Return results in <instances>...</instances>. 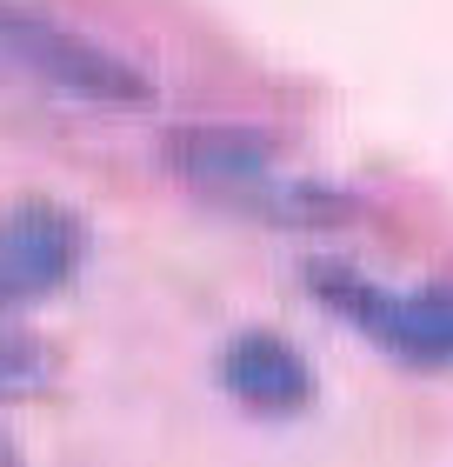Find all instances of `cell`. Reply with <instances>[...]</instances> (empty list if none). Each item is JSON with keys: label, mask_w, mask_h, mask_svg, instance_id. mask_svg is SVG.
<instances>
[{"label": "cell", "mask_w": 453, "mask_h": 467, "mask_svg": "<svg viewBox=\"0 0 453 467\" xmlns=\"http://www.w3.org/2000/svg\"><path fill=\"white\" fill-rule=\"evenodd\" d=\"M88 267V221L54 194H20L0 207V301L7 307H47L74 287Z\"/></svg>", "instance_id": "4"}, {"label": "cell", "mask_w": 453, "mask_h": 467, "mask_svg": "<svg viewBox=\"0 0 453 467\" xmlns=\"http://www.w3.org/2000/svg\"><path fill=\"white\" fill-rule=\"evenodd\" d=\"M0 67L27 74L67 100H88V108H147L154 100L147 74L127 67L114 47L74 34L67 20H54L40 7H20V0H0Z\"/></svg>", "instance_id": "3"}, {"label": "cell", "mask_w": 453, "mask_h": 467, "mask_svg": "<svg viewBox=\"0 0 453 467\" xmlns=\"http://www.w3.org/2000/svg\"><path fill=\"white\" fill-rule=\"evenodd\" d=\"M307 294L327 301L360 341L394 354L400 368H420V374L453 368V281L394 287V281H374V274H360L347 261H314Z\"/></svg>", "instance_id": "2"}, {"label": "cell", "mask_w": 453, "mask_h": 467, "mask_svg": "<svg viewBox=\"0 0 453 467\" xmlns=\"http://www.w3.org/2000/svg\"><path fill=\"white\" fill-rule=\"evenodd\" d=\"M0 467H34V461H27V448H20V434L7 428V420H0Z\"/></svg>", "instance_id": "7"}, {"label": "cell", "mask_w": 453, "mask_h": 467, "mask_svg": "<svg viewBox=\"0 0 453 467\" xmlns=\"http://www.w3.org/2000/svg\"><path fill=\"white\" fill-rule=\"evenodd\" d=\"M221 388L261 420H293L314 408V368L280 327H241L221 348Z\"/></svg>", "instance_id": "5"}, {"label": "cell", "mask_w": 453, "mask_h": 467, "mask_svg": "<svg viewBox=\"0 0 453 467\" xmlns=\"http://www.w3.org/2000/svg\"><path fill=\"white\" fill-rule=\"evenodd\" d=\"M167 167L187 194H201L227 214L273 221V227H340L354 221V194L300 174L267 127L241 120H187L167 134Z\"/></svg>", "instance_id": "1"}, {"label": "cell", "mask_w": 453, "mask_h": 467, "mask_svg": "<svg viewBox=\"0 0 453 467\" xmlns=\"http://www.w3.org/2000/svg\"><path fill=\"white\" fill-rule=\"evenodd\" d=\"M60 380H67V354H60V341L34 327L27 307L0 301V414H7V408H34V400H54Z\"/></svg>", "instance_id": "6"}]
</instances>
